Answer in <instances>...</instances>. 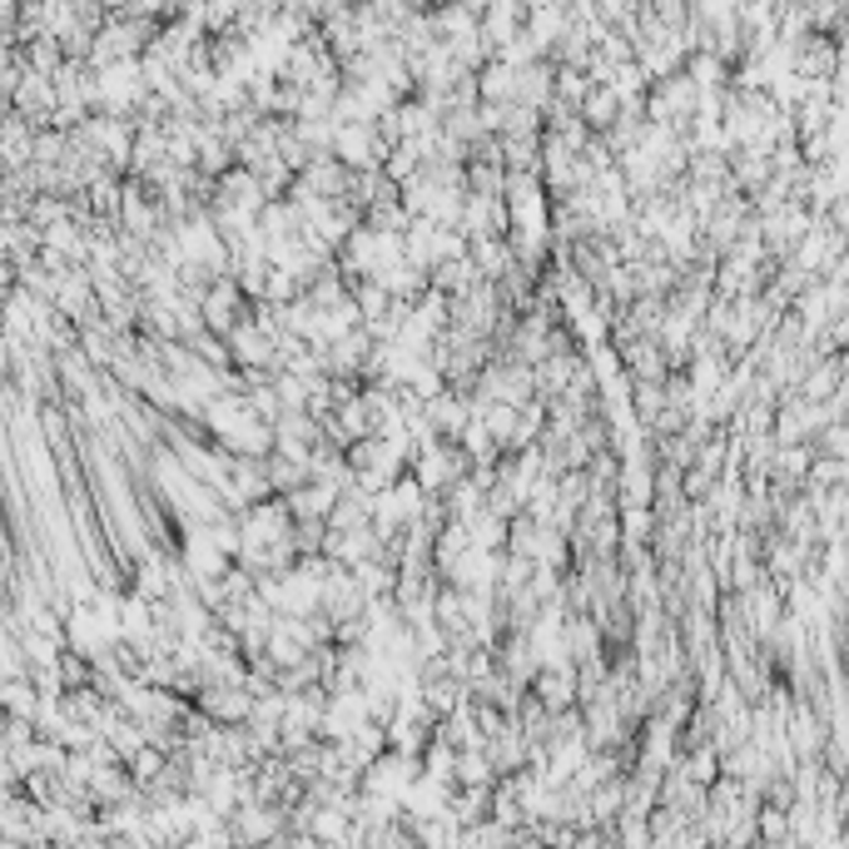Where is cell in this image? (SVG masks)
I'll return each instance as SVG.
<instances>
[{"label":"cell","instance_id":"5","mask_svg":"<svg viewBox=\"0 0 849 849\" xmlns=\"http://www.w3.org/2000/svg\"><path fill=\"white\" fill-rule=\"evenodd\" d=\"M467 681L457 676V671H447V676H432V681H422L418 686V700L432 710V716H452V710H463L467 706Z\"/></svg>","mask_w":849,"mask_h":849},{"label":"cell","instance_id":"4","mask_svg":"<svg viewBox=\"0 0 849 849\" xmlns=\"http://www.w3.org/2000/svg\"><path fill=\"white\" fill-rule=\"evenodd\" d=\"M467 264L477 269V279H502L512 269V248L502 234H473L467 239Z\"/></svg>","mask_w":849,"mask_h":849},{"label":"cell","instance_id":"8","mask_svg":"<svg viewBox=\"0 0 849 849\" xmlns=\"http://www.w3.org/2000/svg\"><path fill=\"white\" fill-rule=\"evenodd\" d=\"M334 487H323V482H303V487H293V492H283V507H289L293 516H328V507H334Z\"/></svg>","mask_w":849,"mask_h":849},{"label":"cell","instance_id":"6","mask_svg":"<svg viewBox=\"0 0 849 849\" xmlns=\"http://www.w3.org/2000/svg\"><path fill=\"white\" fill-rule=\"evenodd\" d=\"M477 283V269L467 264V254H457V258H438L428 269V289H438V293H447V299H457V293H467Z\"/></svg>","mask_w":849,"mask_h":849},{"label":"cell","instance_id":"2","mask_svg":"<svg viewBox=\"0 0 849 849\" xmlns=\"http://www.w3.org/2000/svg\"><path fill=\"white\" fill-rule=\"evenodd\" d=\"M194 706L205 710L214 725H244L248 710H254V696L244 686H199L194 690Z\"/></svg>","mask_w":849,"mask_h":849},{"label":"cell","instance_id":"9","mask_svg":"<svg viewBox=\"0 0 849 849\" xmlns=\"http://www.w3.org/2000/svg\"><path fill=\"white\" fill-rule=\"evenodd\" d=\"M467 537H473L477 551H502L507 542V516L487 512V507H477L473 516H467Z\"/></svg>","mask_w":849,"mask_h":849},{"label":"cell","instance_id":"13","mask_svg":"<svg viewBox=\"0 0 849 849\" xmlns=\"http://www.w3.org/2000/svg\"><path fill=\"white\" fill-rule=\"evenodd\" d=\"M612 119H616V100L606 95V90H596V95L586 100V125H592V129H612Z\"/></svg>","mask_w":849,"mask_h":849},{"label":"cell","instance_id":"3","mask_svg":"<svg viewBox=\"0 0 849 849\" xmlns=\"http://www.w3.org/2000/svg\"><path fill=\"white\" fill-rule=\"evenodd\" d=\"M254 229L264 244H274V239H293L303 229V209L293 205V199H264L254 214Z\"/></svg>","mask_w":849,"mask_h":849},{"label":"cell","instance_id":"12","mask_svg":"<svg viewBox=\"0 0 849 849\" xmlns=\"http://www.w3.org/2000/svg\"><path fill=\"white\" fill-rule=\"evenodd\" d=\"M299 293H303V283L293 279L289 269L269 264V274H264V289H258V303H293Z\"/></svg>","mask_w":849,"mask_h":849},{"label":"cell","instance_id":"7","mask_svg":"<svg viewBox=\"0 0 849 849\" xmlns=\"http://www.w3.org/2000/svg\"><path fill=\"white\" fill-rule=\"evenodd\" d=\"M849 482V463L845 457H825V452H810V467L800 477V492H829V487Z\"/></svg>","mask_w":849,"mask_h":849},{"label":"cell","instance_id":"10","mask_svg":"<svg viewBox=\"0 0 849 849\" xmlns=\"http://www.w3.org/2000/svg\"><path fill=\"white\" fill-rule=\"evenodd\" d=\"M497 770L487 760V751H457L452 760V786H492Z\"/></svg>","mask_w":849,"mask_h":849},{"label":"cell","instance_id":"1","mask_svg":"<svg viewBox=\"0 0 849 849\" xmlns=\"http://www.w3.org/2000/svg\"><path fill=\"white\" fill-rule=\"evenodd\" d=\"M467 418H473V398L452 393V387H438V393L422 403V422H428L432 438H442V442H457V432L467 428Z\"/></svg>","mask_w":849,"mask_h":849},{"label":"cell","instance_id":"11","mask_svg":"<svg viewBox=\"0 0 849 849\" xmlns=\"http://www.w3.org/2000/svg\"><path fill=\"white\" fill-rule=\"evenodd\" d=\"M164 760H170V755H164V751H160V745H154V741H144L140 751H135V755H129V760H125V770H129V780H135V786H150L154 775L164 770Z\"/></svg>","mask_w":849,"mask_h":849}]
</instances>
